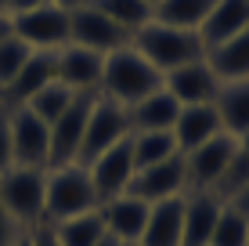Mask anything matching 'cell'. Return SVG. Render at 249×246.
<instances>
[{
  "instance_id": "e575fe53",
  "label": "cell",
  "mask_w": 249,
  "mask_h": 246,
  "mask_svg": "<svg viewBox=\"0 0 249 246\" xmlns=\"http://www.w3.org/2000/svg\"><path fill=\"white\" fill-rule=\"evenodd\" d=\"M47 4V0H7V15H22V11H33V7Z\"/></svg>"
},
{
  "instance_id": "277c9868",
  "label": "cell",
  "mask_w": 249,
  "mask_h": 246,
  "mask_svg": "<svg viewBox=\"0 0 249 246\" xmlns=\"http://www.w3.org/2000/svg\"><path fill=\"white\" fill-rule=\"evenodd\" d=\"M44 189H47L44 167H11L0 174V207L22 228L40 225L44 221Z\"/></svg>"
},
{
  "instance_id": "d6a6232c",
  "label": "cell",
  "mask_w": 249,
  "mask_h": 246,
  "mask_svg": "<svg viewBox=\"0 0 249 246\" xmlns=\"http://www.w3.org/2000/svg\"><path fill=\"white\" fill-rule=\"evenodd\" d=\"M29 239H33V246H58V239H54V232H51V225H47V221L33 225Z\"/></svg>"
},
{
  "instance_id": "ba28073f",
  "label": "cell",
  "mask_w": 249,
  "mask_h": 246,
  "mask_svg": "<svg viewBox=\"0 0 249 246\" xmlns=\"http://www.w3.org/2000/svg\"><path fill=\"white\" fill-rule=\"evenodd\" d=\"M11 120V149H15V167H44L51 170V127L33 116L25 105H7Z\"/></svg>"
},
{
  "instance_id": "8992f818",
  "label": "cell",
  "mask_w": 249,
  "mask_h": 246,
  "mask_svg": "<svg viewBox=\"0 0 249 246\" xmlns=\"http://www.w3.org/2000/svg\"><path fill=\"white\" fill-rule=\"evenodd\" d=\"M15 19V37L33 51H62L69 44V11L58 7L54 0L33 7V11L11 15Z\"/></svg>"
},
{
  "instance_id": "5bb4252c",
  "label": "cell",
  "mask_w": 249,
  "mask_h": 246,
  "mask_svg": "<svg viewBox=\"0 0 249 246\" xmlns=\"http://www.w3.org/2000/svg\"><path fill=\"white\" fill-rule=\"evenodd\" d=\"M162 87L174 95L177 105H210L217 98L220 80L213 76V69L206 65V55L195 58V62L181 65V69H170L162 76Z\"/></svg>"
},
{
  "instance_id": "30bf717a",
  "label": "cell",
  "mask_w": 249,
  "mask_h": 246,
  "mask_svg": "<svg viewBox=\"0 0 249 246\" xmlns=\"http://www.w3.org/2000/svg\"><path fill=\"white\" fill-rule=\"evenodd\" d=\"M94 98L98 95H80L51 123V167H69L80 159V145H83V131H87V116L94 109Z\"/></svg>"
},
{
  "instance_id": "83f0119b",
  "label": "cell",
  "mask_w": 249,
  "mask_h": 246,
  "mask_svg": "<svg viewBox=\"0 0 249 246\" xmlns=\"http://www.w3.org/2000/svg\"><path fill=\"white\" fill-rule=\"evenodd\" d=\"M90 4L98 7L101 15H108L116 25H123L130 37L141 29V25H148L152 19H156L152 4H144V0H90Z\"/></svg>"
},
{
  "instance_id": "1f68e13d",
  "label": "cell",
  "mask_w": 249,
  "mask_h": 246,
  "mask_svg": "<svg viewBox=\"0 0 249 246\" xmlns=\"http://www.w3.org/2000/svg\"><path fill=\"white\" fill-rule=\"evenodd\" d=\"M25 232V228L18 225V221H15V217L11 214H7V210L4 207H0V246H11L15 239H18V235Z\"/></svg>"
},
{
  "instance_id": "9a60e30c",
  "label": "cell",
  "mask_w": 249,
  "mask_h": 246,
  "mask_svg": "<svg viewBox=\"0 0 249 246\" xmlns=\"http://www.w3.org/2000/svg\"><path fill=\"white\" fill-rule=\"evenodd\" d=\"M101 221H105V232L119 243H141V232L148 225V210L152 203H144L134 192H123V196L101 203Z\"/></svg>"
},
{
  "instance_id": "60d3db41",
  "label": "cell",
  "mask_w": 249,
  "mask_h": 246,
  "mask_svg": "<svg viewBox=\"0 0 249 246\" xmlns=\"http://www.w3.org/2000/svg\"><path fill=\"white\" fill-rule=\"evenodd\" d=\"M0 11H7V0H0Z\"/></svg>"
},
{
  "instance_id": "4fadbf2b",
  "label": "cell",
  "mask_w": 249,
  "mask_h": 246,
  "mask_svg": "<svg viewBox=\"0 0 249 246\" xmlns=\"http://www.w3.org/2000/svg\"><path fill=\"white\" fill-rule=\"evenodd\" d=\"M54 69H58V80H62L65 87H72L76 95H98L105 55L76 47V44H65L62 51H54Z\"/></svg>"
},
{
  "instance_id": "7c38bea8",
  "label": "cell",
  "mask_w": 249,
  "mask_h": 246,
  "mask_svg": "<svg viewBox=\"0 0 249 246\" xmlns=\"http://www.w3.org/2000/svg\"><path fill=\"white\" fill-rule=\"evenodd\" d=\"M134 196H141L144 203H159V199H174V196H184L188 192V170H184V156L162 159V163H152V167H141L134 170L130 177V189Z\"/></svg>"
},
{
  "instance_id": "b9f144b4",
  "label": "cell",
  "mask_w": 249,
  "mask_h": 246,
  "mask_svg": "<svg viewBox=\"0 0 249 246\" xmlns=\"http://www.w3.org/2000/svg\"><path fill=\"white\" fill-rule=\"evenodd\" d=\"M119 246H141V243H119Z\"/></svg>"
},
{
  "instance_id": "484cf974",
  "label": "cell",
  "mask_w": 249,
  "mask_h": 246,
  "mask_svg": "<svg viewBox=\"0 0 249 246\" xmlns=\"http://www.w3.org/2000/svg\"><path fill=\"white\" fill-rule=\"evenodd\" d=\"M130 149H134V167H152V163H162V159L177 156V138L174 131H141V134H130Z\"/></svg>"
},
{
  "instance_id": "74e56055",
  "label": "cell",
  "mask_w": 249,
  "mask_h": 246,
  "mask_svg": "<svg viewBox=\"0 0 249 246\" xmlns=\"http://www.w3.org/2000/svg\"><path fill=\"white\" fill-rule=\"evenodd\" d=\"M11 246H33V239H29V232H22V235H18V239H15Z\"/></svg>"
},
{
  "instance_id": "8d00e7d4",
  "label": "cell",
  "mask_w": 249,
  "mask_h": 246,
  "mask_svg": "<svg viewBox=\"0 0 249 246\" xmlns=\"http://www.w3.org/2000/svg\"><path fill=\"white\" fill-rule=\"evenodd\" d=\"M58 7H65V11H76V7H83V4H90V0H54Z\"/></svg>"
},
{
  "instance_id": "7a4b0ae2",
  "label": "cell",
  "mask_w": 249,
  "mask_h": 246,
  "mask_svg": "<svg viewBox=\"0 0 249 246\" xmlns=\"http://www.w3.org/2000/svg\"><path fill=\"white\" fill-rule=\"evenodd\" d=\"M98 192L83 163H69V167H51L47 170V189H44V221L58 225L69 217H80L98 210Z\"/></svg>"
},
{
  "instance_id": "836d02e7",
  "label": "cell",
  "mask_w": 249,
  "mask_h": 246,
  "mask_svg": "<svg viewBox=\"0 0 249 246\" xmlns=\"http://www.w3.org/2000/svg\"><path fill=\"white\" fill-rule=\"evenodd\" d=\"M228 207H235L238 214H246V217H249V181H246V185H242V189H238L231 199H228Z\"/></svg>"
},
{
  "instance_id": "6da1fadb",
  "label": "cell",
  "mask_w": 249,
  "mask_h": 246,
  "mask_svg": "<svg viewBox=\"0 0 249 246\" xmlns=\"http://www.w3.org/2000/svg\"><path fill=\"white\" fill-rule=\"evenodd\" d=\"M159 87H162V73L134 44H126V47L112 51V55H105L101 91H98V95H105L108 101L130 109V105H137L141 98H148L152 91H159Z\"/></svg>"
},
{
  "instance_id": "ab89813d",
  "label": "cell",
  "mask_w": 249,
  "mask_h": 246,
  "mask_svg": "<svg viewBox=\"0 0 249 246\" xmlns=\"http://www.w3.org/2000/svg\"><path fill=\"white\" fill-rule=\"evenodd\" d=\"M144 4H152V11H156V4H159V0H144Z\"/></svg>"
},
{
  "instance_id": "603a6c76",
  "label": "cell",
  "mask_w": 249,
  "mask_h": 246,
  "mask_svg": "<svg viewBox=\"0 0 249 246\" xmlns=\"http://www.w3.org/2000/svg\"><path fill=\"white\" fill-rule=\"evenodd\" d=\"M242 29H249V0H217L213 11L206 15L199 37H202L206 47H213V44H220V40L242 33Z\"/></svg>"
},
{
  "instance_id": "d4e9b609",
  "label": "cell",
  "mask_w": 249,
  "mask_h": 246,
  "mask_svg": "<svg viewBox=\"0 0 249 246\" xmlns=\"http://www.w3.org/2000/svg\"><path fill=\"white\" fill-rule=\"evenodd\" d=\"M51 232H54L58 246H94L105 239V221H101V210H90V214L51 225Z\"/></svg>"
},
{
  "instance_id": "f1b7e54d",
  "label": "cell",
  "mask_w": 249,
  "mask_h": 246,
  "mask_svg": "<svg viewBox=\"0 0 249 246\" xmlns=\"http://www.w3.org/2000/svg\"><path fill=\"white\" fill-rule=\"evenodd\" d=\"M210 246H249V217L224 203L220 217H217V228L210 235Z\"/></svg>"
},
{
  "instance_id": "5b68a950",
  "label": "cell",
  "mask_w": 249,
  "mask_h": 246,
  "mask_svg": "<svg viewBox=\"0 0 249 246\" xmlns=\"http://www.w3.org/2000/svg\"><path fill=\"white\" fill-rule=\"evenodd\" d=\"M123 138H130V116H126V109L108 101L105 95H98L90 116H87V131H83V145H80V159L76 163H83V167L94 163L101 152L119 145Z\"/></svg>"
},
{
  "instance_id": "ac0fdd59",
  "label": "cell",
  "mask_w": 249,
  "mask_h": 246,
  "mask_svg": "<svg viewBox=\"0 0 249 246\" xmlns=\"http://www.w3.org/2000/svg\"><path fill=\"white\" fill-rule=\"evenodd\" d=\"M51 80H58V69H54V51H33L29 62L18 69L11 83L4 87V101L7 105H25L40 87H47Z\"/></svg>"
},
{
  "instance_id": "8fae6325",
  "label": "cell",
  "mask_w": 249,
  "mask_h": 246,
  "mask_svg": "<svg viewBox=\"0 0 249 246\" xmlns=\"http://www.w3.org/2000/svg\"><path fill=\"white\" fill-rule=\"evenodd\" d=\"M134 149L130 138H123L119 145H112L108 152H101L94 163H87V174L94 181V192H98V203H108L116 196H123L130 189V177H134Z\"/></svg>"
},
{
  "instance_id": "cb8c5ba5",
  "label": "cell",
  "mask_w": 249,
  "mask_h": 246,
  "mask_svg": "<svg viewBox=\"0 0 249 246\" xmlns=\"http://www.w3.org/2000/svg\"><path fill=\"white\" fill-rule=\"evenodd\" d=\"M217 0H159L156 4V22L174 25V29H192L199 33L206 15L213 11Z\"/></svg>"
},
{
  "instance_id": "52a82bcc",
  "label": "cell",
  "mask_w": 249,
  "mask_h": 246,
  "mask_svg": "<svg viewBox=\"0 0 249 246\" xmlns=\"http://www.w3.org/2000/svg\"><path fill=\"white\" fill-rule=\"evenodd\" d=\"M69 44L98 51V55H112V51L130 44V33L123 25H116L108 15H101L94 4H83L76 11H69Z\"/></svg>"
},
{
  "instance_id": "7402d4cb",
  "label": "cell",
  "mask_w": 249,
  "mask_h": 246,
  "mask_svg": "<svg viewBox=\"0 0 249 246\" xmlns=\"http://www.w3.org/2000/svg\"><path fill=\"white\" fill-rule=\"evenodd\" d=\"M177 113H181V105L174 101L166 87L152 91L148 98H141L137 105L126 109V116H130V134H141V131H174L177 123Z\"/></svg>"
},
{
  "instance_id": "d6986e66",
  "label": "cell",
  "mask_w": 249,
  "mask_h": 246,
  "mask_svg": "<svg viewBox=\"0 0 249 246\" xmlns=\"http://www.w3.org/2000/svg\"><path fill=\"white\" fill-rule=\"evenodd\" d=\"M217 134H220V116L213 109V101L210 105H181L177 123H174V138H177V149L181 152L199 149L210 138H217Z\"/></svg>"
},
{
  "instance_id": "44dd1931",
  "label": "cell",
  "mask_w": 249,
  "mask_h": 246,
  "mask_svg": "<svg viewBox=\"0 0 249 246\" xmlns=\"http://www.w3.org/2000/svg\"><path fill=\"white\" fill-rule=\"evenodd\" d=\"M213 109L220 116V131L231 138H246L249 134V80H228L217 87Z\"/></svg>"
},
{
  "instance_id": "7bdbcfd3",
  "label": "cell",
  "mask_w": 249,
  "mask_h": 246,
  "mask_svg": "<svg viewBox=\"0 0 249 246\" xmlns=\"http://www.w3.org/2000/svg\"><path fill=\"white\" fill-rule=\"evenodd\" d=\"M0 101H4V95H0Z\"/></svg>"
},
{
  "instance_id": "2e32d148",
  "label": "cell",
  "mask_w": 249,
  "mask_h": 246,
  "mask_svg": "<svg viewBox=\"0 0 249 246\" xmlns=\"http://www.w3.org/2000/svg\"><path fill=\"white\" fill-rule=\"evenodd\" d=\"M220 203L213 192H184V228H181V246H210V235L217 228Z\"/></svg>"
},
{
  "instance_id": "4316f807",
  "label": "cell",
  "mask_w": 249,
  "mask_h": 246,
  "mask_svg": "<svg viewBox=\"0 0 249 246\" xmlns=\"http://www.w3.org/2000/svg\"><path fill=\"white\" fill-rule=\"evenodd\" d=\"M76 98H80V95H76L72 87H65L62 80H51L47 87H40L36 95H33L29 101H25V109H29L33 116H40V120H44V123L51 127V123H54V120L65 113L69 105H72Z\"/></svg>"
},
{
  "instance_id": "3957f363",
  "label": "cell",
  "mask_w": 249,
  "mask_h": 246,
  "mask_svg": "<svg viewBox=\"0 0 249 246\" xmlns=\"http://www.w3.org/2000/svg\"><path fill=\"white\" fill-rule=\"evenodd\" d=\"M130 44L141 51L162 76H166L170 69H181V65H188V62H195V58L206 55V44H202L199 33L174 29V25H162L156 19H152L148 25H141V29L130 37Z\"/></svg>"
},
{
  "instance_id": "4dcf8cb0",
  "label": "cell",
  "mask_w": 249,
  "mask_h": 246,
  "mask_svg": "<svg viewBox=\"0 0 249 246\" xmlns=\"http://www.w3.org/2000/svg\"><path fill=\"white\" fill-rule=\"evenodd\" d=\"M15 167V149H11V120L7 113H0V174Z\"/></svg>"
},
{
  "instance_id": "e0dca14e",
  "label": "cell",
  "mask_w": 249,
  "mask_h": 246,
  "mask_svg": "<svg viewBox=\"0 0 249 246\" xmlns=\"http://www.w3.org/2000/svg\"><path fill=\"white\" fill-rule=\"evenodd\" d=\"M181 228H184V196L159 199L148 210L141 246H181Z\"/></svg>"
},
{
  "instance_id": "d590c367",
  "label": "cell",
  "mask_w": 249,
  "mask_h": 246,
  "mask_svg": "<svg viewBox=\"0 0 249 246\" xmlns=\"http://www.w3.org/2000/svg\"><path fill=\"white\" fill-rule=\"evenodd\" d=\"M11 33H15V19L7 11H0V40H7Z\"/></svg>"
},
{
  "instance_id": "f546056e",
  "label": "cell",
  "mask_w": 249,
  "mask_h": 246,
  "mask_svg": "<svg viewBox=\"0 0 249 246\" xmlns=\"http://www.w3.org/2000/svg\"><path fill=\"white\" fill-rule=\"evenodd\" d=\"M29 55H33V47L29 44H22L18 37H7V40H0V95H4V87L18 76V69L25 62H29Z\"/></svg>"
},
{
  "instance_id": "f35d334b",
  "label": "cell",
  "mask_w": 249,
  "mask_h": 246,
  "mask_svg": "<svg viewBox=\"0 0 249 246\" xmlns=\"http://www.w3.org/2000/svg\"><path fill=\"white\" fill-rule=\"evenodd\" d=\"M94 246H119V239H112V235L105 232V239H101V243H94Z\"/></svg>"
},
{
  "instance_id": "9c48e42d",
  "label": "cell",
  "mask_w": 249,
  "mask_h": 246,
  "mask_svg": "<svg viewBox=\"0 0 249 246\" xmlns=\"http://www.w3.org/2000/svg\"><path fill=\"white\" fill-rule=\"evenodd\" d=\"M235 149H238V138H231V134L220 131L217 138H210L206 145L192 149V152H181L184 170H188V192H213V185L228 170Z\"/></svg>"
},
{
  "instance_id": "ffe728a7",
  "label": "cell",
  "mask_w": 249,
  "mask_h": 246,
  "mask_svg": "<svg viewBox=\"0 0 249 246\" xmlns=\"http://www.w3.org/2000/svg\"><path fill=\"white\" fill-rule=\"evenodd\" d=\"M206 65L213 69L220 83L228 80H249V29L235 33V37L220 40V44L206 47Z\"/></svg>"
}]
</instances>
